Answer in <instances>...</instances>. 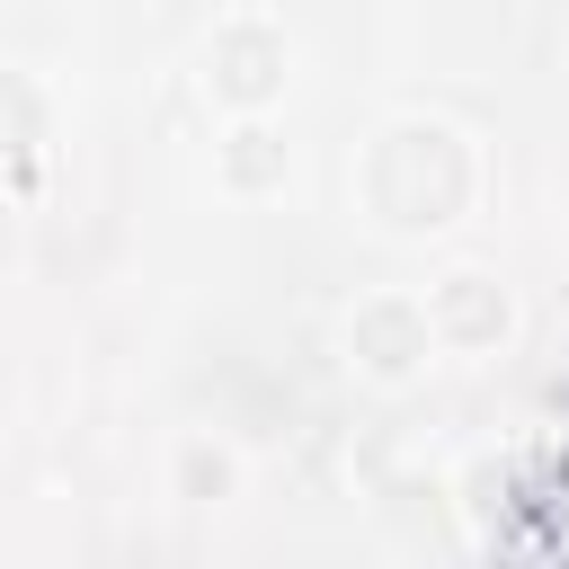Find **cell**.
<instances>
[{"label":"cell","instance_id":"6da1fadb","mask_svg":"<svg viewBox=\"0 0 569 569\" xmlns=\"http://www.w3.org/2000/svg\"><path fill=\"white\" fill-rule=\"evenodd\" d=\"M365 196H373V213L391 231H436V222L462 213L471 160H462V142L445 124H391L373 142V160H365Z\"/></svg>","mask_w":569,"mask_h":569},{"label":"cell","instance_id":"7a4b0ae2","mask_svg":"<svg viewBox=\"0 0 569 569\" xmlns=\"http://www.w3.org/2000/svg\"><path fill=\"white\" fill-rule=\"evenodd\" d=\"M204 62H213L204 80H213L231 107H258V98H276V80H284V36H276V27H222Z\"/></svg>","mask_w":569,"mask_h":569},{"label":"cell","instance_id":"3957f363","mask_svg":"<svg viewBox=\"0 0 569 569\" xmlns=\"http://www.w3.org/2000/svg\"><path fill=\"white\" fill-rule=\"evenodd\" d=\"M427 311H409V302H365L356 320H347V347L365 356V373H382V382H400V373H418V356H427Z\"/></svg>","mask_w":569,"mask_h":569},{"label":"cell","instance_id":"277c9868","mask_svg":"<svg viewBox=\"0 0 569 569\" xmlns=\"http://www.w3.org/2000/svg\"><path fill=\"white\" fill-rule=\"evenodd\" d=\"M427 329L436 338H453V347H489V338H507V293L489 284V276H445L436 284V311H427Z\"/></svg>","mask_w":569,"mask_h":569},{"label":"cell","instance_id":"5b68a950","mask_svg":"<svg viewBox=\"0 0 569 569\" xmlns=\"http://www.w3.org/2000/svg\"><path fill=\"white\" fill-rule=\"evenodd\" d=\"M222 178H231V187H267V178H284V142H276L267 124H240L231 151H222Z\"/></svg>","mask_w":569,"mask_h":569},{"label":"cell","instance_id":"8992f818","mask_svg":"<svg viewBox=\"0 0 569 569\" xmlns=\"http://www.w3.org/2000/svg\"><path fill=\"white\" fill-rule=\"evenodd\" d=\"M36 142H44V98L18 71H0V151H36Z\"/></svg>","mask_w":569,"mask_h":569},{"label":"cell","instance_id":"52a82bcc","mask_svg":"<svg viewBox=\"0 0 569 569\" xmlns=\"http://www.w3.org/2000/svg\"><path fill=\"white\" fill-rule=\"evenodd\" d=\"M222 480H231V462H222V453H204V445H196V453H187V489H196V498H204V489H222Z\"/></svg>","mask_w":569,"mask_h":569}]
</instances>
